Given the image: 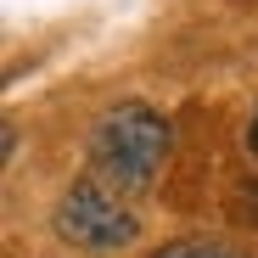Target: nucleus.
<instances>
[{"mask_svg": "<svg viewBox=\"0 0 258 258\" xmlns=\"http://www.w3.org/2000/svg\"><path fill=\"white\" fill-rule=\"evenodd\" d=\"M247 146H252V157H258V107H252V123H247Z\"/></svg>", "mask_w": 258, "mask_h": 258, "instance_id": "5", "label": "nucleus"}, {"mask_svg": "<svg viewBox=\"0 0 258 258\" xmlns=\"http://www.w3.org/2000/svg\"><path fill=\"white\" fill-rule=\"evenodd\" d=\"M168 118L146 101H123L112 107L96 135H90V163H96V180L107 191H146L163 163H168Z\"/></svg>", "mask_w": 258, "mask_h": 258, "instance_id": "1", "label": "nucleus"}, {"mask_svg": "<svg viewBox=\"0 0 258 258\" xmlns=\"http://www.w3.org/2000/svg\"><path fill=\"white\" fill-rule=\"evenodd\" d=\"M152 258H236L225 241H208V236H191V241H168V247H157Z\"/></svg>", "mask_w": 258, "mask_h": 258, "instance_id": "3", "label": "nucleus"}, {"mask_svg": "<svg viewBox=\"0 0 258 258\" xmlns=\"http://www.w3.org/2000/svg\"><path fill=\"white\" fill-rule=\"evenodd\" d=\"M56 236L68 247H79V252H118V247H129L141 236V219L101 180H79L56 202Z\"/></svg>", "mask_w": 258, "mask_h": 258, "instance_id": "2", "label": "nucleus"}, {"mask_svg": "<svg viewBox=\"0 0 258 258\" xmlns=\"http://www.w3.org/2000/svg\"><path fill=\"white\" fill-rule=\"evenodd\" d=\"M236 213H241L247 225H258V180L252 185H236Z\"/></svg>", "mask_w": 258, "mask_h": 258, "instance_id": "4", "label": "nucleus"}]
</instances>
